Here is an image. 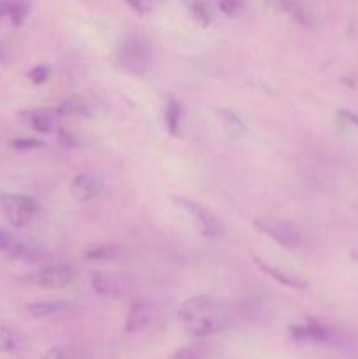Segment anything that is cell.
Returning a JSON list of instances; mask_svg holds the SVG:
<instances>
[{
  "mask_svg": "<svg viewBox=\"0 0 358 359\" xmlns=\"http://www.w3.org/2000/svg\"><path fill=\"white\" fill-rule=\"evenodd\" d=\"M116 58L125 72L140 76V74H146L151 65V48L146 39L139 35H126L119 42Z\"/></svg>",
  "mask_w": 358,
  "mask_h": 359,
  "instance_id": "6da1fadb",
  "label": "cell"
},
{
  "mask_svg": "<svg viewBox=\"0 0 358 359\" xmlns=\"http://www.w3.org/2000/svg\"><path fill=\"white\" fill-rule=\"evenodd\" d=\"M0 207L4 216L14 228H23L30 223L39 212V203L32 196L18 195V193H4L0 195Z\"/></svg>",
  "mask_w": 358,
  "mask_h": 359,
  "instance_id": "7a4b0ae2",
  "label": "cell"
},
{
  "mask_svg": "<svg viewBox=\"0 0 358 359\" xmlns=\"http://www.w3.org/2000/svg\"><path fill=\"white\" fill-rule=\"evenodd\" d=\"M174 202L192 217L193 223H195V228L199 230V233L202 237L216 238L223 233V224H221V221L207 207L200 205L199 202H193L190 198H185V196H174Z\"/></svg>",
  "mask_w": 358,
  "mask_h": 359,
  "instance_id": "3957f363",
  "label": "cell"
},
{
  "mask_svg": "<svg viewBox=\"0 0 358 359\" xmlns=\"http://www.w3.org/2000/svg\"><path fill=\"white\" fill-rule=\"evenodd\" d=\"M74 276H76V272H74L72 266L60 263V265L44 266V269L37 270L28 277V280L34 286L42 287V290H62L72 283Z\"/></svg>",
  "mask_w": 358,
  "mask_h": 359,
  "instance_id": "277c9868",
  "label": "cell"
},
{
  "mask_svg": "<svg viewBox=\"0 0 358 359\" xmlns=\"http://www.w3.org/2000/svg\"><path fill=\"white\" fill-rule=\"evenodd\" d=\"M253 224L256 230L262 231L263 235L272 238L274 242L284 249H295L300 244V235H298L297 228L293 224L286 223V221H270V219H255Z\"/></svg>",
  "mask_w": 358,
  "mask_h": 359,
  "instance_id": "5b68a950",
  "label": "cell"
},
{
  "mask_svg": "<svg viewBox=\"0 0 358 359\" xmlns=\"http://www.w3.org/2000/svg\"><path fill=\"white\" fill-rule=\"evenodd\" d=\"M218 304L213 300V298L207 297H193L188 298V300L183 302L178 309V318L181 319L185 325L188 323L197 321L200 318H206V316L216 314Z\"/></svg>",
  "mask_w": 358,
  "mask_h": 359,
  "instance_id": "8992f818",
  "label": "cell"
},
{
  "mask_svg": "<svg viewBox=\"0 0 358 359\" xmlns=\"http://www.w3.org/2000/svg\"><path fill=\"white\" fill-rule=\"evenodd\" d=\"M102 188L104 186H102L100 179L90 174L76 175V177H72V181L69 184L70 196L79 203H86L97 198L102 193Z\"/></svg>",
  "mask_w": 358,
  "mask_h": 359,
  "instance_id": "52a82bcc",
  "label": "cell"
},
{
  "mask_svg": "<svg viewBox=\"0 0 358 359\" xmlns=\"http://www.w3.org/2000/svg\"><path fill=\"white\" fill-rule=\"evenodd\" d=\"M91 287L104 298H118L123 294V283L119 277L104 270H93L90 273Z\"/></svg>",
  "mask_w": 358,
  "mask_h": 359,
  "instance_id": "ba28073f",
  "label": "cell"
},
{
  "mask_svg": "<svg viewBox=\"0 0 358 359\" xmlns=\"http://www.w3.org/2000/svg\"><path fill=\"white\" fill-rule=\"evenodd\" d=\"M74 309V304L67 300H44L27 305V312L35 319H49L63 316Z\"/></svg>",
  "mask_w": 358,
  "mask_h": 359,
  "instance_id": "9c48e42d",
  "label": "cell"
},
{
  "mask_svg": "<svg viewBox=\"0 0 358 359\" xmlns=\"http://www.w3.org/2000/svg\"><path fill=\"white\" fill-rule=\"evenodd\" d=\"M153 319V309L147 304H133L130 305L125 318V333L133 335L146 328Z\"/></svg>",
  "mask_w": 358,
  "mask_h": 359,
  "instance_id": "30bf717a",
  "label": "cell"
},
{
  "mask_svg": "<svg viewBox=\"0 0 358 359\" xmlns=\"http://www.w3.org/2000/svg\"><path fill=\"white\" fill-rule=\"evenodd\" d=\"M291 339L297 342H325L330 333L323 325L316 321H307L304 325H293L290 328Z\"/></svg>",
  "mask_w": 358,
  "mask_h": 359,
  "instance_id": "8fae6325",
  "label": "cell"
},
{
  "mask_svg": "<svg viewBox=\"0 0 358 359\" xmlns=\"http://www.w3.org/2000/svg\"><path fill=\"white\" fill-rule=\"evenodd\" d=\"M185 326L190 337H193V339H206V337L216 335L218 332H221L223 330V321L216 314H211L206 316V318L197 319L193 323H188Z\"/></svg>",
  "mask_w": 358,
  "mask_h": 359,
  "instance_id": "7c38bea8",
  "label": "cell"
},
{
  "mask_svg": "<svg viewBox=\"0 0 358 359\" xmlns=\"http://www.w3.org/2000/svg\"><path fill=\"white\" fill-rule=\"evenodd\" d=\"M216 114L218 118H220L221 125H223L225 132H227L230 137L237 139V137H242L248 133V126H246V123L242 121L241 116L235 114L234 111L225 107H218Z\"/></svg>",
  "mask_w": 358,
  "mask_h": 359,
  "instance_id": "4fadbf2b",
  "label": "cell"
},
{
  "mask_svg": "<svg viewBox=\"0 0 358 359\" xmlns=\"http://www.w3.org/2000/svg\"><path fill=\"white\" fill-rule=\"evenodd\" d=\"M41 359H91V353L84 346H60L46 351Z\"/></svg>",
  "mask_w": 358,
  "mask_h": 359,
  "instance_id": "5bb4252c",
  "label": "cell"
},
{
  "mask_svg": "<svg viewBox=\"0 0 358 359\" xmlns=\"http://www.w3.org/2000/svg\"><path fill=\"white\" fill-rule=\"evenodd\" d=\"M165 126H167L168 133L174 137L181 135V121H183V105L178 100H168L165 105Z\"/></svg>",
  "mask_w": 358,
  "mask_h": 359,
  "instance_id": "9a60e30c",
  "label": "cell"
},
{
  "mask_svg": "<svg viewBox=\"0 0 358 359\" xmlns=\"http://www.w3.org/2000/svg\"><path fill=\"white\" fill-rule=\"evenodd\" d=\"M55 116L56 111H49V109H39L28 114V123L32 128L39 133H49L55 128Z\"/></svg>",
  "mask_w": 358,
  "mask_h": 359,
  "instance_id": "2e32d148",
  "label": "cell"
},
{
  "mask_svg": "<svg viewBox=\"0 0 358 359\" xmlns=\"http://www.w3.org/2000/svg\"><path fill=\"white\" fill-rule=\"evenodd\" d=\"M56 114L69 118V116H88L90 114V104L83 97H69L55 109Z\"/></svg>",
  "mask_w": 358,
  "mask_h": 359,
  "instance_id": "e0dca14e",
  "label": "cell"
},
{
  "mask_svg": "<svg viewBox=\"0 0 358 359\" xmlns=\"http://www.w3.org/2000/svg\"><path fill=\"white\" fill-rule=\"evenodd\" d=\"M121 255V248L116 244H100L95 248L86 249L84 256L91 262H112Z\"/></svg>",
  "mask_w": 358,
  "mask_h": 359,
  "instance_id": "ac0fdd59",
  "label": "cell"
},
{
  "mask_svg": "<svg viewBox=\"0 0 358 359\" xmlns=\"http://www.w3.org/2000/svg\"><path fill=\"white\" fill-rule=\"evenodd\" d=\"M255 262L258 263V266L263 270V272H267L270 277H272V279L279 280V283L284 284L286 287H291V290H305V287H307V284H305L304 280L298 279V277H293V276H290V273L281 272V270L272 269V266L263 265V263L260 262V259H256V258H255Z\"/></svg>",
  "mask_w": 358,
  "mask_h": 359,
  "instance_id": "d6986e66",
  "label": "cell"
},
{
  "mask_svg": "<svg viewBox=\"0 0 358 359\" xmlns=\"http://www.w3.org/2000/svg\"><path fill=\"white\" fill-rule=\"evenodd\" d=\"M188 11L200 27H209L211 21H213V11L206 0H190Z\"/></svg>",
  "mask_w": 358,
  "mask_h": 359,
  "instance_id": "ffe728a7",
  "label": "cell"
},
{
  "mask_svg": "<svg viewBox=\"0 0 358 359\" xmlns=\"http://www.w3.org/2000/svg\"><path fill=\"white\" fill-rule=\"evenodd\" d=\"M27 13H28L27 0H7L6 16H9L14 25L23 23V20L27 18Z\"/></svg>",
  "mask_w": 358,
  "mask_h": 359,
  "instance_id": "44dd1931",
  "label": "cell"
},
{
  "mask_svg": "<svg viewBox=\"0 0 358 359\" xmlns=\"http://www.w3.org/2000/svg\"><path fill=\"white\" fill-rule=\"evenodd\" d=\"M18 342H20V339H18L16 332L9 328V326L0 325V353H13V351H16Z\"/></svg>",
  "mask_w": 358,
  "mask_h": 359,
  "instance_id": "7402d4cb",
  "label": "cell"
},
{
  "mask_svg": "<svg viewBox=\"0 0 358 359\" xmlns=\"http://www.w3.org/2000/svg\"><path fill=\"white\" fill-rule=\"evenodd\" d=\"M172 359H206V351L202 346H186L179 349Z\"/></svg>",
  "mask_w": 358,
  "mask_h": 359,
  "instance_id": "603a6c76",
  "label": "cell"
},
{
  "mask_svg": "<svg viewBox=\"0 0 358 359\" xmlns=\"http://www.w3.org/2000/svg\"><path fill=\"white\" fill-rule=\"evenodd\" d=\"M11 147H14L16 151H32V149H39V147H44V142L39 139L21 137V139H14L13 142H11Z\"/></svg>",
  "mask_w": 358,
  "mask_h": 359,
  "instance_id": "cb8c5ba5",
  "label": "cell"
},
{
  "mask_svg": "<svg viewBox=\"0 0 358 359\" xmlns=\"http://www.w3.org/2000/svg\"><path fill=\"white\" fill-rule=\"evenodd\" d=\"M242 4H244V0H218L221 13L227 14V16H235L242 9Z\"/></svg>",
  "mask_w": 358,
  "mask_h": 359,
  "instance_id": "d4e9b609",
  "label": "cell"
},
{
  "mask_svg": "<svg viewBox=\"0 0 358 359\" xmlns=\"http://www.w3.org/2000/svg\"><path fill=\"white\" fill-rule=\"evenodd\" d=\"M337 118H339V121L343 123V125L350 126V128H353L354 132H358V114H354V112L351 111H346V109H340V111L337 112Z\"/></svg>",
  "mask_w": 358,
  "mask_h": 359,
  "instance_id": "484cf974",
  "label": "cell"
},
{
  "mask_svg": "<svg viewBox=\"0 0 358 359\" xmlns=\"http://www.w3.org/2000/svg\"><path fill=\"white\" fill-rule=\"evenodd\" d=\"M28 77L34 84H42L49 77V69L46 65H37L28 72Z\"/></svg>",
  "mask_w": 358,
  "mask_h": 359,
  "instance_id": "4316f807",
  "label": "cell"
},
{
  "mask_svg": "<svg viewBox=\"0 0 358 359\" xmlns=\"http://www.w3.org/2000/svg\"><path fill=\"white\" fill-rule=\"evenodd\" d=\"M126 4H128L130 7H132L133 11H135V13H139V14H146V13H150L151 9H153V4L150 2V0H125Z\"/></svg>",
  "mask_w": 358,
  "mask_h": 359,
  "instance_id": "83f0119b",
  "label": "cell"
},
{
  "mask_svg": "<svg viewBox=\"0 0 358 359\" xmlns=\"http://www.w3.org/2000/svg\"><path fill=\"white\" fill-rule=\"evenodd\" d=\"M58 139H60V144H62L63 147H67V149H70V147L76 146V139L72 137V133L67 132V130H58Z\"/></svg>",
  "mask_w": 358,
  "mask_h": 359,
  "instance_id": "f1b7e54d",
  "label": "cell"
},
{
  "mask_svg": "<svg viewBox=\"0 0 358 359\" xmlns=\"http://www.w3.org/2000/svg\"><path fill=\"white\" fill-rule=\"evenodd\" d=\"M11 248H13V237L9 231L0 228V251H9Z\"/></svg>",
  "mask_w": 358,
  "mask_h": 359,
  "instance_id": "f546056e",
  "label": "cell"
},
{
  "mask_svg": "<svg viewBox=\"0 0 358 359\" xmlns=\"http://www.w3.org/2000/svg\"><path fill=\"white\" fill-rule=\"evenodd\" d=\"M270 7H276V9H283L290 13L291 6L295 4V0H265Z\"/></svg>",
  "mask_w": 358,
  "mask_h": 359,
  "instance_id": "4dcf8cb0",
  "label": "cell"
},
{
  "mask_svg": "<svg viewBox=\"0 0 358 359\" xmlns=\"http://www.w3.org/2000/svg\"><path fill=\"white\" fill-rule=\"evenodd\" d=\"M7 11V0H0V16H6Z\"/></svg>",
  "mask_w": 358,
  "mask_h": 359,
  "instance_id": "1f68e13d",
  "label": "cell"
},
{
  "mask_svg": "<svg viewBox=\"0 0 358 359\" xmlns=\"http://www.w3.org/2000/svg\"><path fill=\"white\" fill-rule=\"evenodd\" d=\"M150 2L153 4V6H158V4H161V2H164V0H150Z\"/></svg>",
  "mask_w": 358,
  "mask_h": 359,
  "instance_id": "d6a6232c",
  "label": "cell"
}]
</instances>
